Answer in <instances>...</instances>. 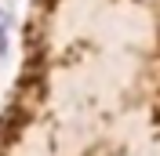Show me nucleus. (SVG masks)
<instances>
[]
</instances>
